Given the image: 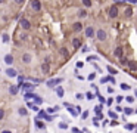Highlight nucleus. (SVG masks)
<instances>
[{"label":"nucleus","mask_w":137,"mask_h":133,"mask_svg":"<svg viewBox=\"0 0 137 133\" xmlns=\"http://www.w3.org/2000/svg\"><path fill=\"white\" fill-rule=\"evenodd\" d=\"M108 15H109V18H117L118 16V6L112 5V6L108 9Z\"/></svg>","instance_id":"1"},{"label":"nucleus","mask_w":137,"mask_h":133,"mask_svg":"<svg viewBox=\"0 0 137 133\" xmlns=\"http://www.w3.org/2000/svg\"><path fill=\"white\" fill-rule=\"evenodd\" d=\"M19 25H21V28H24V30H30V28H31L30 21H28V19H25V18H22L21 21H19Z\"/></svg>","instance_id":"2"},{"label":"nucleus","mask_w":137,"mask_h":133,"mask_svg":"<svg viewBox=\"0 0 137 133\" xmlns=\"http://www.w3.org/2000/svg\"><path fill=\"white\" fill-rule=\"evenodd\" d=\"M31 7H33V11L38 12V11L41 9V3H40L38 0H33V2H31Z\"/></svg>","instance_id":"3"},{"label":"nucleus","mask_w":137,"mask_h":133,"mask_svg":"<svg viewBox=\"0 0 137 133\" xmlns=\"http://www.w3.org/2000/svg\"><path fill=\"white\" fill-rule=\"evenodd\" d=\"M96 36H97V40H100V42L106 40V33H105V30H97Z\"/></svg>","instance_id":"4"},{"label":"nucleus","mask_w":137,"mask_h":133,"mask_svg":"<svg viewBox=\"0 0 137 133\" xmlns=\"http://www.w3.org/2000/svg\"><path fill=\"white\" fill-rule=\"evenodd\" d=\"M59 83H62V79H52L47 81V86L49 87H55V86L59 84Z\"/></svg>","instance_id":"5"},{"label":"nucleus","mask_w":137,"mask_h":133,"mask_svg":"<svg viewBox=\"0 0 137 133\" xmlns=\"http://www.w3.org/2000/svg\"><path fill=\"white\" fill-rule=\"evenodd\" d=\"M72 46L74 49H78L81 46V39H72Z\"/></svg>","instance_id":"6"},{"label":"nucleus","mask_w":137,"mask_h":133,"mask_svg":"<svg viewBox=\"0 0 137 133\" xmlns=\"http://www.w3.org/2000/svg\"><path fill=\"white\" fill-rule=\"evenodd\" d=\"M113 55H115L117 58H121V56H124V52H122V48H117V49H115V52H113Z\"/></svg>","instance_id":"7"},{"label":"nucleus","mask_w":137,"mask_h":133,"mask_svg":"<svg viewBox=\"0 0 137 133\" xmlns=\"http://www.w3.org/2000/svg\"><path fill=\"white\" fill-rule=\"evenodd\" d=\"M86 36H87V37H93V36H94V30H93L91 27H87V28H86Z\"/></svg>","instance_id":"8"},{"label":"nucleus","mask_w":137,"mask_h":133,"mask_svg":"<svg viewBox=\"0 0 137 133\" xmlns=\"http://www.w3.org/2000/svg\"><path fill=\"white\" fill-rule=\"evenodd\" d=\"M5 62H6L7 65H12L13 64V56L12 55H6V56H5Z\"/></svg>","instance_id":"9"},{"label":"nucleus","mask_w":137,"mask_h":133,"mask_svg":"<svg viewBox=\"0 0 137 133\" xmlns=\"http://www.w3.org/2000/svg\"><path fill=\"white\" fill-rule=\"evenodd\" d=\"M127 65H128V68L133 70V71H136V70H137V62H134V61H128V64H127Z\"/></svg>","instance_id":"10"},{"label":"nucleus","mask_w":137,"mask_h":133,"mask_svg":"<svg viewBox=\"0 0 137 133\" xmlns=\"http://www.w3.org/2000/svg\"><path fill=\"white\" fill-rule=\"evenodd\" d=\"M72 28H74V31H75V33H78V31H81V30H83V24H81V22H75Z\"/></svg>","instance_id":"11"},{"label":"nucleus","mask_w":137,"mask_h":133,"mask_svg":"<svg viewBox=\"0 0 137 133\" xmlns=\"http://www.w3.org/2000/svg\"><path fill=\"white\" fill-rule=\"evenodd\" d=\"M6 74L9 75V77H16V71H15L13 68H7V70H6Z\"/></svg>","instance_id":"12"},{"label":"nucleus","mask_w":137,"mask_h":133,"mask_svg":"<svg viewBox=\"0 0 137 133\" xmlns=\"http://www.w3.org/2000/svg\"><path fill=\"white\" fill-rule=\"evenodd\" d=\"M22 62H25V64H30V62H31V55H30V53H25L24 56H22Z\"/></svg>","instance_id":"13"},{"label":"nucleus","mask_w":137,"mask_h":133,"mask_svg":"<svg viewBox=\"0 0 137 133\" xmlns=\"http://www.w3.org/2000/svg\"><path fill=\"white\" fill-rule=\"evenodd\" d=\"M41 70H43V73L44 74H47L49 73V70H50V66H49V62H44L41 65Z\"/></svg>","instance_id":"14"},{"label":"nucleus","mask_w":137,"mask_h":133,"mask_svg":"<svg viewBox=\"0 0 137 133\" xmlns=\"http://www.w3.org/2000/svg\"><path fill=\"white\" fill-rule=\"evenodd\" d=\"M18 86H10V87H9V92H10V95H16V93H18Z\"/></svg>","instance_id":"15"},{"label":"nucleus","mask_w":137,"mask_h":133,"mask_svg":"<svg viewBox=\"0 0 137 133\" xmlns=\"http://www.w3.org/2000/svg\"><path fill=\"white\" fill-rule=\"evenodd\" d=\"M19 87H22V89H25V90H27V89H34L36 86H33L31 83H24V84H21Z\"/></svg>","instance_id":"16"},{"label":"nucleus","mask_w":137,"mask_h":133,"mask_svg":"<svg viewBox=\"0 0 137 133\" xmlns=\"http://www.w3.org/2000/svg\"><path fill=\"white\" fill-rule=\"evenodd\" d=\"M119 64H122V65H127V64H128V59H127L125 56H121V58H119Z\"/></svg>","instance_id":"17"},{"label":"nucleus","mask_w":137,"mask_h":133,"mask_svg":"<svg viewBox=\"0 0 137 133\" xmlns=\"http://www.w3.org/2000/svg\"><path fill=\"white\" fill-rule=\"evenodd\" d=\"M78 16H80V18H86V16H87V12H86L84 9H81V11L78 12Z\"/></svg>","instance_id":"18"},{"label":"nucleus","mask_w":137,"mask_h":133,"mask_svg":"<svg viewBox=\"0 0 137 133\" xmlns=\"http://www.w3.org/2000/svg\"><path fill=\"white\" fill-rule=\"evenodd\" d=\"M56 93H58V96H64V93H65V92H64V89H62V87H58V89H56Z\"/></svg>","instance_id":"19"},{"label":"nucleus","mask_w":137,"mask_h":133,"mask_svg":"<svg viewBox=\"0 0 137 133\" xmlns=\"http://www.w3.org/2000/svg\"><path fill=\"white\" fill-rule=\"evenodd\" d=\"M36 126L38 127V129H44V124H43V123H41L40 120H38V118L36 120Z\"/></svg>","instance_id":"20"},{"label":"nucleus","mask_w":137,"mask_h":133,"mask_svg":"<svg viewBox=\"0 0 137 133\" xmlns=\"http://www.w3.org/2000/svg\"><path fill=\"white\" fill-rule=\"evenodd\" d=\"M108 71H109V74H112V75H115V74H117V70H115V68H112V66H108Z\"/></svg>","instance_id":"21"},{"label":"nucleus","mask_w":137,"mask_h":133,"mask_svg":"<svg viewBox=\"0 0 137 133\" xmlns=\"http://www.w3.org/2000/svg\"><path fill=\"white\" fill-rule=\"evenodd\" d=\"M131 13H133V9H131V7H127V9H125V16H131Z\"/></svg>","instance_id":"22"},{"label":"nucleus","mask_w":137,"mask_h":133,"mask_svg":"<svg viewBox=\"0 0 137 133\" xmlns=\"http://www.w3.org/2000/svg\"><path fill=\"white\" fill-rule=\"evenodd\" d=\"M36 95L34 93H25V99H34Z\"/></svg>","instance_id":"23"},{"label":"nucleus","mask_w":137,"mask_h":133,"mask_svg":"<svg viewBox=\"0 0 137 133\" xmlns=\"http://www.w3.org/2000/svg\"><path fill=\"white\" fill-rule=\"evenodd\" d=\"M83 5L86 7H90L91 6V0H83Z\"/></svg>","instance_id":"24"},{"label":"nucleus","mask_w":137,"mask_h":133,"mask_svg":"<svg viewBox=\"0 0 137 133\" xmlns=\"http://www.w3.org/2000/svg\"><path fill=\"white\" fill-rule=\"evenodd\" d=\"M18 112H19V115H27V109H25V108H19Z\"/></svg>","instance_id":"25"},{"label":"nucleus","mask_w":137,"mask_h":133,"mask_svg":"<svg viewBox=\"0 0 137 133\" xmlns=\"http://www.w3.org/2000/svg\"><path fill=\"white\" fill-rule=\"evenodd\" d=\"M121 89H122V90H128V89H130V86L127 84V83H122V84H121Z\"/></svg>","instance_id":"26"},{"label":"nucleus","mask_w":137,"mask_h":133,"mask_svg":"<svg viewBox=\"0 0 137 133\" xmlns=\"http://www.w3.org/2000/svg\"><path fill=\"white\" fill-rule=\"evenodd\" d=\"M60 53L64 55L65 58H68V52H66V49H65V48H62V49H60Z\"/></svg>","instance_id":"27"},{"label":"nucleus","mask_w":137,"mask_h":133,"mask_svg":"<svg viewBox=\"0 0 137 133\" xmlns=\"http://www.w3.org/2000/svg\"><path fill=\"white\" fill-rule=\"evenodd\" d=\"M34 101H36L37 103H41V102H43V99H41L40 96H37V95H36V98H34Z\"/></svg>","instance_id":"28"},{"label":"nucleus","mask_w":137,"mask_h":133,"mask_svg":"<svg viewBox=\"0 0 137 133\" xmlns=\"http://www.w3.org/2000/svg\"><path fill=\"white\" fill-rule=\"evenodd\" d=\"M100 109H102V105H97L94 108V111H96V114H100Z\"/></svg>","instance_id":"29"},{"label":"nucleus","mask_w":137,"mask_h":133,"mask_svg":"<svg viewBox=\"0 0 137 133\" xmlns=\"http://www.w3.org/2000/svg\"><path fill=\"white\" fill-rule=\"evenodd\" d=\"M125 114H127V115L133 114V109H131V108H125Z\"/></svg>","instance_id":"30"},{"label":"nucleus","mask_w":137,"mask_h":133,"mask_svg":"<svg viewBox=\"0 0 137 133\" xmlns=\"http://www.w3.org/2000/svg\"><path fill=\"white\" fill-rule=\"evenodd\" d=\"M3 42H5V43L9 42V36H7V34H3Z\"/></svg>","instance_id":"31"},{"label":"nucleus","mask_w":137,"mask_h":133,"mask_svg":"<svg viewBox=\"0 0 137 133\" xmlns=\"http://www.w3.org/2000/svg\"><path fill=\"white\" fill-rule=\"evenodd\" d=\"M125 99H127V101H128V102H133V101H134V98H133V96H125Z\"/></svg>","instance_id":"32"},{"label":"nucleus","mask_w":137,"mask_h":133,"mask_svg":"<svg viewBox=\"0 0 137 133\" xmlns=\"http://www.w3.org/2000/svg\"><path fill=\"white\" fill-rule=\"evenodd\" d=\"M59 127H60V129H66V127H68V124H66V123H60Z\"/></svg>","instance_id":"33"},{"label":"nucleus","mask_w":137,"mask_h":133,"mask_svg":"<svg viewBox=\"0 0 137 133\" xmlns=\"http://www.w3.org/2000/svg\"><path fill=\"white\" fill-rule=\"evenodd\" d=\"M3 117H5V111H3V109H0V120H2Z\"/></svg>","instance_id":"34"},{"label":"nucleus","mask_w":137,"mask_h":133,"mask_svg":"<svg viewBox=\"0 0 137 133\" xmlns=\"http://www.w3.org/2000/svg\"><path fill=\"white\" fill-rule=\"evenodd\" d=\"M94 77H96V74H94V73L90 74V75H89V80H94Z\"/></svg>","instance_id":"35"},{"label":"nucleus","mask_w":137,"mask_h":133,"mask_svg":"<svg viewBox=\"0 0 137 133\" xmlns=\"http://www.w3.org/2000/svg\"><path fill=\"white\" fill-rule=\"evenodd\" d=\"M125 127H127L128 130H133V129H134V126H133V124H127V126H125Z\"/></svg>","instance_id":"36"},{"label":"nucleus","mask_w":137,"mask_h":133,"mask_svg":"<svg viewBox=\"0 0 137 133\" xmlns=\"http://www.w3.org/2000/svg\"><path fill=\"white\" fill-rule=\"evenodd\" d=\"M122 99H124L122 96H117V102H122Z\"/></svg>","instance_id":"37"},{"label":"nucleus","mask_w":137,"mask_h":133,"mask_svg":"<svg viewBox=\"0 0 137 133\" xmlns=\"http://www.w3.org/2000/svg\"><path fill=\"white\" fill-rule=\"evenodd\" d=\"M87 115H89V112L86 111V112H83V114H81V117H83V118H87Z\"/></svg>","instance_id":"38"},{"label":"nucleus","mask_w":137,"mask_h":133,"mask_svg":"<svg viewBox=\"0 0 137 133\" xmlns=\"http://www.w3.org/2000/svg\"><path fill=\"white\" fill-rule=\"evenodd\" d=\"M109 117H112V118H115V117H117V114H115V112H112V111H111V112H109Z\"/></svg>","instance_id":"39"},{"label":"nucleus","mask_w":137,"mask_h":133,"mask_svg":"<svg viewBox=\"0 0 137 133\" xmlns=\"http://www.w3.org/2000/svg\"><path fill=\"white\" fill-rule=\"evenodd\" d=\"M75 98H77V99H83V95H81V93H77V96H75Z\"/></svg>","instance_id":"40"},{"label":"nucleus","mask_w":137,"mask_h":133,"mask_svg":"<svg viewBox=\"0 0 137 133\" xmlns=\"http://www.w3.org/2000/svg\"><path fill=\"white\" fill-rule=\"evenodd\" d=\"M87 99H89V101L90 99H93V95H91V93H87Z\"/></svg>","instance_id":"41"},{"label":"nucleus","mask_w":137,"mask_h":133,"mask_svg":"<svg viewBox=\"0 0 137 133\" xmlns=\"http://www.w3.org/2000/svg\"><path fill=\"white\" fill-rule=\"evenodd\" d=\"M93 59H97V56H89V61H93Z\"/></svg>","instance_id":"42"},{"label":"nucleus","mask_w":137,"mask_h":133,"mask_svg":"<svg viewBox=\"0 0 137 133\" xmlns=\"http://www.w3.org/2000/svg\"><path fill=\"white\" fill-rule=\"evenodd\" d=\"M83 65H84L83 62H77V66H78V68H81V66H83Z\"/></svg>","instance_id":"43"},{"label":"nucleus","mask_w":137,"mask_h":133,"mask_svg":"<svg viewBox=\"0 0 137 133\" xmlns=\"http://www.w3.org/2000/svg\"><path fill=\"white\" fill-rule=\"evenodd\" d=\"M108 80H109L111 83H113V81H115V79H113V77H108Z\"/></svg>","instance_id":"44"},{"label":"nucleus","mask_w":137,"mask_h":133,"mask_svg":"<svg viewBox=\"0 0 137 133\" xmlns=\"http://www.w3.org/2000/svg\"><path fill=\"white\" fill-rule=\"evenodd\" d=\"M22 2H24V0H15V3H19V5H21Z\"/></svg>","instance_id":"45"},{"label":"nucleus","mask_w":137,"mask_h":133,"mask_svg":"<svg viewBox=\"0 0 137 133\" xmlns=\"http://www.w3.org/2000/svg\"><path fill=\"white\" fill-rule=\"evenodd\" d=\"M128 2H131L133 5H134V3H137V0H128Z\"/></svg>","instance_id":"46"},{"label":"nucleus","mask_w":137,"mask_h":133,"mask_svg":"<svg viewBox=\"0 0 137 133\" xmlns=\"http://www.w3.org/2000/svg\"><path fill=\"white\" fill-rule=\"evenodd\" d=\"M3 133H12L10 130H3Z\"/></svg>","instance_id":"47"},{"label":"nucleus","mask_w":137,"mask_h":133,"mask_svg":"<svg viewBox=\"0 0 137 133\" xmlns=\"http://www.w3.org/2000/svg\"><path fill=\"white\" fill-rule=\"evenodd\" d=\"M0 3H3V0H0Z\"/></svg>","instance_id":"48"},{"label":"nucleus","mask_w":137,"mask_h":133,"mask_svg":"<svg viewBox=\"0 0 137 133\" xmlns=\"http://www.w3.org/2000/svg\"><path fill=\"white\" fill-rule=\"evenodd\" d=\"M136 96H137V90H136Z\"/></svg>","instance_id":"49"}]
</instances>
